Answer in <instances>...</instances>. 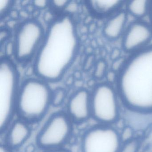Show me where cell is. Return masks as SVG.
Listing matches in <instances>:
<instances>
[{
    "instance_id": "cell-26",
    "label": "cell",
    "mask_w": 152,
    "mask_h": 152,
    "mask_svg": "<svg viewBox=\"0 0 152 152\" xmlns=\"http://www.w3.org/2000/svg\"><path fill=\"white\" fill-rule=\"evenodd\" d=\"M75 78L72 75L69 76L67 79H66V84L67 86H70L71 85H72L74 81Z\"/></svg>"
},
{
    "instance_id": "cell-19",
    "label": "cell",
    "mask_w": 152,
    "mask_h": 152,
    "mask_svg": "<svg viewBox=\"0 0 152 152\" xmlns=\"http://www.w3.org/2000/svg\"><path fill=\"white\" fill-rule=\"evenodd\" d=\"M95 57L93 55H89L83 63V69L84 71H88L92 67L93 64H94Z\"/></svg>"
},
{
    "instance_id": "cell-17",
    "label": "cell",
    "mask_w": 152,
    "mask_h": 152,
    "mask_svg": "<svg viewBox=\"0 0 152 152\" xmlns=\"http://www.w3.org/2000/svg\"><path fill=\"white\" fill-rule=\"evenodd\" d=\"M66 97V92L62 88H58L52 91L51 105L55 107L60 106Z\"/></svg>"
},
{
    "instance_id": "cell-5",
    "label": "cell",
    "mask_w": 152,
    "mask_h": 152,
    "mask_svg": "<svg viewBox=\"0 0 152 152\" xmlns=\"http://www.w3.org/2000/svg\"><path fill=\"white\" fill-rule=\"evenodd\" d=\"M19 88L18 73L7 58L0 61V130L5 131L16 113Z\"/></svg>"
},
{
    "instance_id": "cell-22",
    "label": "cell",
    "mask_w": 152,
    "mask_h": 152,
    "mask_svg": "<svg viewBox=\"0 0 152 152\" xmlns=\"http://www.w3.org/2000/svg\"><path fill=\"white\" fill-rule=\"evenodd\" d=\"M34 6L40 9L44 8L47 7L48 1L46 0H35L33 1Z\"/></svg>"
},
{
    "instance_id": "cell-2",
    "label": "cell",
    "mask_w": 152,
    "mask_h": 152,
    "mask_svg": "<svg viewBox=\"0 0 152 152\" xmlns=\"http://www.w3.org/2000/svg\"><path fill=\"white\" fill-rule=\"evenodd\" d=\"M115 83L124 108L152 114V45L126 58Z\"/></svg>"
},
{
    "instance_id": "cell-10",
    "label": "cell",
    "mask_w": 152,
    "mask_h": 152,
    "mask_svg": "<svg viewBox=\"0 0 152 152\" xmlns=\"http://www.w3.org/2000/svg\"><path fill=\"white\" fill-rule=\"evenodd\" d=\"M66 114L73 123H82L91 118V93L85 89L75 92L69 99Z\"/></svg>"
},
{
    "instance_id": "cell-1",
    "label": "cell",
    "mask_w": 152,
    "mask_h": 152,
    "mask_svg": "<svg viewBox=\"0 0 152 152\" xmlns=\"http://www.w3.org/2000/svg\"><path fill=\"white\" fill-rule=\"evenodd\" d=\"M34 63V71L44 81H58L72 64L79 48L75 25L68 16L52 22L43 38Z\"/></svg>"
},
{
    "instance_id": "cell-30",
    "label": "cell",
    "mask_w": 152,
    "mask_h": 152,
    "mask_svg": "<svg viewBox=\"0 0 152 152\" xmlns=\"http://www.w3.org/2000/svg\"><path fill=\"white\" fill-rule=\"evenodd\" d=\"M149 17H150V20H151V23L152 25V1H151V8H150V12L149 14Z\"/></svg>"
},
{
    "instance_id": "cell-18",
    "label": "cell",
    "mask_w": 152,
    "mask_h": 152,
    "mask_svg": "<svg viewBox=\"0 0 152 152\" xmlns=\"http://www.w3.org/2000/svg\"><path fill=\"white\" fill-rule=\"evenodd\" d=\"M107 64L103 60L98 61L95 65L93 75L97 80H101L106 76L107 73Z\"/></svg>"
},
{
    "instance_id": "cell-29",
    "label": "cell",
    "mask_w": 152,
    "mask_h": 152,
    "mask_svg": "<svg viewBox=\"0 0 152 152\" xmlns=\"http://www.w3.org/2000/svg\"><path fill=\"white\" fill-rule=\"evenodd\" d=\"M34 147L33 145H30L28 146V147L26 148V152H34Z\"/></svg>"
},
{
    "instance_id": "cell-25",
    "label": "cell",
    "mask_w": 152,
    "mask_h": 152,
    "mask_svg": "<svg viewBox=\"0 0 152 152\" xmlns=\"http://www.w3.org/2000/svg\"><path fill=\"white\" fill-rule=\"evenodd\" d=\"M11 150L6 144H1L0 146V152H12Z\"/></svg>"
},
{
    "instance_id": "cell-13",
    "label": "cell",
    "mask_w": 152,
    "mask_h": 152,
    "mask_svg": "<svg viewBox=\"0 0 152 152\" xmlns=\"http://www.w3.org/2000/svg\"><path fill=\"white\" fill-rule=\"evenodd\" d=\"M124 2L121 0H96L90 1V4L98 14L112 15L121 10Z\"/></svg>"
},
{
    "instance_id": "cell-6",
    "label": "cell",
    "mask_w": 152,
    "mask_h": 152,
    "mask_svg": "<svg viewBox=\"0 0 152 152\" xmlns=\"http://www.w3.org/2000/svg\"><path fill=\"white\" fill-rule=\"evenodd\" d=\"M72 124L66 113L58 112L53 113L36 136L37 146L43 151L63 148L72 135Z\"/></svg>"
},
{
    "instance_id": "cell-9",
    "label": "cell",
    "mask_w": 152,
    "mask_h": 152,
    "mask_svg": "<svg viewBox=\"0 0 152 152\" xmlns=\"http://www.w3.org/2000/svg\"><path fill=\"white\" fill-rule=\"evenodd\" d=\"M152 39V26L146 22L137 20L126 28L123 35V49L132 55L149 46Z\"/></svg>"
},
{
    "instance_id": "cell-3",
    "label": "cell",
    "mask_w": 152,
    "mask_h": 152,
    "mask_svg": "<svg viewBox=\"0 0 152 152\" xmlns=\"http://www.w3.org/2000/svg\"><path fill=\"white\" fill-rule=\"evenodd\" d=\"M52 91L42 80L30 79L19 88L16 113L27 123L41 121L51 105Z\"/></svg>"
},
{
    "instance_id": "cell-4",
    "label": "cell",
    "mask_w": 152,
    "mask_h": 152,
    "mask_svg": "<svg viewBox=\"0 0 152 152\" xmlns=\"http://www.w3.org/2000/svg\"><path fill=\"white\" fill-rule=\"evenodd\" d=\"M91 119L96 124L114 126L122 118L123 107L115 87L109 83L96 86L91 93Z\"/></svg>"
},
{
    "instance_id": "cell-8",
    "label": "cell",
    "mask_w": 152,
    "mask_h": 152,
    "mask_svg": "<svg viewBox=\"0 0 152 152\" xmlns=\"http://www.w3.org/2000/svg\"><path fill=\"white\" fill-rule=\"evenodd\" d=\"M40 24L29 20L22 24L18 28L14 42L16 58L20 62L29 60L35 54L44 35Z\"/></svg>"
},
{
    "instance_id": "cell-21",
    "label": "cell",
    "mask_w": 152,
    "mask_h": 152,
    "mask_svg": "<svg viewBox=\"0 0 152 152\" xmlns=\"http://www.w3.org/2000/svg\"><path fill=\"white\" fill-rule=\"evenodd\" d=\"M69 2V1H66V0H57V1H52L53 5L56 7L58 8L65 7L66 5H68Z\"/></svg>"
},
{
    "instance_id": "cell-28",
    "label": "cell",
    "mask_w": 152,
    "mask_h": 152,
    "mask_svg": "<svg viewBox=\"0 0 152 152\" xmlns=\"http://www.w3.org/2000/svg\"><path fill=\"white\" fill-rule=\"evenodd\" d=\"M73 76L74 77L75 79L79 80V79H81V77L82 76L81 74L79 71H76V72H75Z\"/></svg>"
},
{
    "instance_id": "cell-23",
    "label": "cell",
    "mask_w": 152,
    "mask_h": 152,
    "mask_svg": "<svg viewBox=\"0 0 152 152\" xmlns=\"http://www.w3.org/2000/svg\"><path fill=\"white\" fill-rule=\"evenodd\" d=\"M6 51H7V54L9 55L15 54V46H14V43H13L12 42H9L7 45V48H6Z\"/></svg>"
},
{
    "instance_id": "cell-27",
    "label": "cell",
    "mask_w": 152,
    "mask_h": 152,
    "mask_svg": "<svg viewBox=\"0 0 152 152\" xmlns=\"http://www.w3.org/2000/svg\"><path fill=\"white\" fill-rule=\"evenodd\" d=\"M43 152H71L67 149L64 148H59V149H53V150H45Z\"/></svg>"
},
{
    "instance_id": "cell-24",
    "label": "cell",
    "mask_w": 152,
    "mask_h": 152,
    "mask_svg": "<svg viewBox=\"0 0 152 152\" xmlns=\"http://www.w3.org/2000/svg\"><path fill=\"white\" fill-rule=\"evenodd\" d=\"M9 36V32L7 30H2L0 31V42H2L6 40Z\"/></svg>"
},
{
    "instance_id": "cell-16",
    "label": "cell",
    "mask_w": 152,
    "mask_h": 152,
    "mask_svg": "<svg viewBox=\"0 0 152 152\" xmlns=\"http://www.w3.org/2000/svg\"><path fill=\"white\" fill-rule=\"evenodd\" d=\"M119 132V137L122 144L130 141L138 137L136 130L128 124L120 130Z\"/></svg>"
},
{
    "instance_id": "cell-20",
    "label": "cell",
    "mask_w": 152,
    "mask_h": 152,
    "mask_svg": "<svg viewBox=\"0 0 152 152\" xmlns=\"http://www.w3.org/2000/svg\"><path fill=\"white\" fill-rule=\"evenodd\" d=\"M11 1L9 0H0V15L5 14L10 7Z\"/></svg>"
},
{
    "instance_id": "cell-7",
    "label": "cell",
    "mask_w": 152,
    "mask_h": 152,
    "mask_svg": "<svg viewBox=\"0 0 152 152\" xmlns=\"http://www.w3.org/2000/svg\"><path fill=\"white\" fill-rule=\"evenodd\" d=\"M122 143L114 126L96 124L86 130L82 138L81 152H118Z\"/></svg>"
},
{
    "instance_id": "cell-11",
    "label": "cell",
    "mask_w": 152,
    "mask_h": 152,
    "mask_svg": "<svg viewBox=\"0 0 152 152\" xmlns=\"http://www.w3.org/2000/svg\"><path fill=\"white\" fill-rule=\"evenodd\" d=\"M31 132L29 124L21 119L13 122L7 133L6 145L11 149L23 145L28 139Z\"/></svg>"
},
{
    "instance_id": "cell-12",
    "label": "cell",
    "mask_w": 152,
    "mask_h": 152,
    "mask_svg": "<svg viewBox=\"0 0 152 152\" xmlns=\"http://www.w3.org/2000/svg\"><path fill=\"white\" fill-rule=\"evenodd\" d=\"M128 13L120 10L112 15L108 19L103 29V33L106 38L111 40L119 39L123 35L127 28Z\"/></svg>"
},
{
    "instance_id": "cell-15",
    "label": "cell",
    "mask_w": 152,
    "mask_h": 152,
    "mask_svg": "<svg viewBox=\"0 0 152 152\" xmlns=\"http://www.w3.org/2000/svg\"><path fill=\"white\" fill-rule=\"evenodd\" d=\"M142 145V139L138 136L130 141L122 143L118 152H139Z\"/></svg>"
},
{
    "instance_id": "cell-14",
    "label": "cell",
    "mask_w": 152,
    "mask_h": 152,
    "mask_svg": "<svg viewBox=\"0 0 152 152\" xmlns=\"http://www.w3.org/2000/svg\"><path fill=\"white\" fill-rule=\"evenodd\" d=\"M151 1L149 0L130 1L126 4L127 12L136 18H143L149 15Z\"/></svg>"
}]
</instances>
